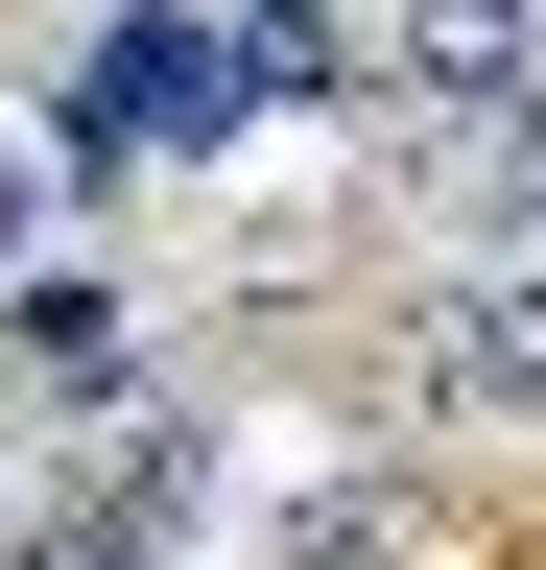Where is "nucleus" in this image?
Segmentation results:
<instances>
[{
	"instance_id": "20e7f679",
	"label": "nucleus",
	"mask_w": 546,
	"mask_h": 570,
	"mask_svg": "<svg viewBox=\"0 0 546 570\" xmlns=\"http://www.w3.org/2000/svg\"><path fill=\"white\" fill-rule=\"evenodd\" d=\"M286 570H404V475H309L286 499Z\"/></svg>"
},
{
	"instance_id": "f257e3e1",
	"label": "nucleus",
	"mask_w": 546,
	"mask_h": 570,
	"mask_svg": "<svg viewBox=\"0 0 546 570\" xmlns=\"http://www.w3.org/2000/svg\"><path fill=\"white\" fill-rule=\"evenodd\" d=\"M404 356H428L451 428H546V238H475L428 309H404Z\"/></svg>"
},
{
	"instance_id": "39448f33",
	"label": "nucleus",
	"mask_w": 546,
	"mask_h": 570,
	"mask_svg": "<svg viewBox=\"0 0 546 570\" xmlns=\"http://www.w3.org/2000/svg\"><path fill=\"white\" fill-rule=\"evenodd\" d=\"M475 142V214H499V238H546V96H499V119H451Z\"/></svg>"
},
{
	"instance_id": "f03ea898",
	"label": "nucleus",
	"mask_w": 546,
	"mask_h": 570,
	"mask_svg": "<svg viewBox=\"0 0 546 570\" xmlns=\"http://www.w3.org/2000/svg\"><path fill=\"white\" fill-rule=\"evenodd\" d=\"M0 381H24L48 428L167 404V381H143V285H119V262H24V285H0Z\"/></svg>"
},
{
	"instance_id": "423d86ee",
	"label": "nucleus",
	"mask_w": 546,
	"mask_h": 570,
	"mask_svg": "<svg viewBox=\"0 0 546 570\" xmlns=\"http://www.w3.org/2000/svg\"><path fill=\"white\" fill-rule=\"evenodd\" d=\"M24 262H48V167L0 142V285H24Z\"/></svg>"
},
{
	"instance_id": "7ed1b4c3",
	"label": "nucleus",
	"mask_w": 546,
	"mask_h": 570,
	"mask_svg": "<svg viewBox=\"0 0 546 570\" xmlns=\"http://www.w3.org/2000/svg\"><path fill=\"white\" fill-rule=\"evenodd\" d=\"M380 96L404 119H499V96H546V0H380Z\"/></svg>"
}]
</instances>
